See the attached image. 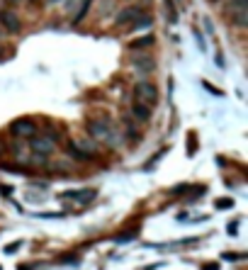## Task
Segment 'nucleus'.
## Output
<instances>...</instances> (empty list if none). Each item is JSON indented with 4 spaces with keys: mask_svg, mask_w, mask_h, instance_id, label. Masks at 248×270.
I'll return each instance as SVG.
<instances>
[{
    "mask_svg": "<svg viewBox=\"0 0 248 270\" xmlns=\"http://www.w3.org/2000/svg\"><path fill=\"white\" fill-rule=\"evenodd\" d=\"M15 3H17V0H15Z\"/></svg>",
    "mask_w": 248,
    "mask_h": 270,
    "instance_id": "obj_12",
    "label": "nucleus"
},
{
    "mask_svg": "<svg viewBox=\"0 0 248 270\" xmlns=\"http://www.w3.org/2000/svg\"><path fill=\"white\" fill-rule=\"evenodd\" d=\"M90 131L95 134V137H105L107 127H105V124H100V122H92V124H90Z\"/></svg>",
    "mask_w": 248,
    "mask_h": 270,
    "instance_id": "obj_7",
    "label": "nucleus"
},
{
    "mask_svg": "<svg viewBox=\"0 0 248 270\" xmlns=\"http://www.w3.org/2000/svg\"><path fill=\"white\" fill-rule=\"evenodd\" d=\"M0 56H3V51H0Z\"/></svg>",
    "mask_w": 248,
    "mask_h": 270,
    "instance_id": "obj_11",
    "label": "nucleus"
},
{
    "mask_svg": "<svg viewBox=\"0 0 248 270\" xmlns=\"http://www.w3.org/2000/svg\"><path fill=\"white\" fill-rule=\"evenodd\" d=\"M148 44H154V37H144V39H137V42H131V49H144Z\"/></svg>",
    "mask_w": 248,
    "mask_h": 270,
    "instance_id": "obj_8",
    "label": "nucleus"
},
{
    "mask_svg": "<svg viewBox=\"0 0 248 270\" xmlns=\"http://www.w3.org/2000/svg\"><path fill=\"white\" fill-rule=\"evenodd\" d=\"M68 200H75V202H81V205H85V202H90L92 197H95V192L92 190H78V192H68Z\"/></svg>",
    "mask_w": 248,
    "mask_h": 270,
    "instance_id": "obj_6",
    "label": "nucleus"
},
{
    "mask_svg": "<svg viewBox=\"0 0 248 270\" xmlns=\"http://www.w3.org/2000/svg\"><path fill=\"white\" fill-rule=\"evenodd\" d=\"M231 205H234L231 200H229V202H226V200H224V202H217V207H231Z\"/></svg>",
    "mask_w": 248,
    "mask_h": 270,
    "instance_id": "obj_10",
    "label": "nucleus"
},
{
    "mask_svg": "<svg viewBox=\"0 0 248 270\" xmlns=\"http://www.w3.org/2000/svg\"><path fill=\"white\" fill-rule=\"evenodd\" d=\"M10 131L15 134V137H29V134H34V122L32 120H15L12 122V127Z\"/></svg>",
    "mask_w": 248,
    "mask_h": 270,
    "instance_id": "obj_2",
    "label": "nucleus"
},
{
    "mask_svg": "<svg viewBox=\"0 0 248 270\" xmlns=\"http://www.w3.org/2000/svg\"><path fill=\"white\" fill-rule=\"evenodd\" d=\"M0 20H3L5 29H10V32H17L20 29V20L15 17L12 12H0Z\"/></svg>",
    "mask_w": 248,
    "mask_h": 270,
    "instance_id": "obj_5",
    "label": "nucleus"
},
{
    "mask_svg": "<svg viewBox=\"0 0 248 270\" xmlns=\"http://www.w3.org/2000/svg\"><path fill=\"white\" fill-rule=\"evenodd\" d=\"M134 95H137L139 103H144V105H154L158 100V90L148 81H139L134 85Z\"/></svg>",
    "mask_w": 248,
    "mask_h": 270,
    "instance_id": "obj_1",
    "label": "nucleus"
},
{
    "mask_svg": "<svg viewBox=\"0 0 248 270\" xmlns=\"http://www.w3.org/2000/svg\"><path fill=\"white\" fill-rule=\"evenodd\" d=\"M134 114H137L139 120H148V114H151V112H148L144 105H134Z\"/></svg>",
    "mask_w": 248,
    "mask_h": 270,
    "instance_id": "obj_9",
    "label": "nucleus"
},
{
    "mask_svg": "<svg viewBox=\"0 0 248 270\" xmlns=\"http://www.w3.org/2000/svg\"><path fill=\"white\" fill-rule=\"evenodd\" d=\"M144 12H141V8H127V10H122L120 15H117V25H127V22H137L139 17H141Z\"/></svg>",
    "mask_w": 248,
    "mask_h": 270,
    "instance_id": "obj_3",
    "label": "nucleus"
},
{
    "mask_svg": "<svg viewBox=\"0 0 248 270\" xmlns=\"http://www.w3.org/2000/svg\"><path fill=\"white\" fill-rule=\"evenodd\" d=\"M32 146H34V151L37 153H51L54 151V139L51 137H39V139H32Z\"/></svg>",
    "mask_w": 248,
    "mask_h": 270,
    "instance_id": "obj_4",
    "label": "nucleus"
}]
</instances>
